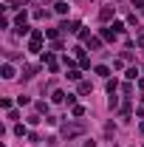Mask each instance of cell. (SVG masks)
<instances>
[{
    "instance_id": "1",
    "label": "cell",
    "mask_w": 144,
    "mask_h": 147,
    "mask_svg": "<svg viewBox=\"0 0 144 147\" xmlns=\"http://www.w3.org/2000/svg\"><path fill=\"white\" fill-rule=\"evenodd\" d=\"M79 133H85V125L79 122V125H62V136L65 139H73V136H79Z\"/></svg>"
},
{
    "instance_id": "2",
    "label": "cell",
    "mask_w": 144,
    "mask_h": 147,
    "mask_svg": "<svg viewBox=\"0 0 144 147\" xmlns=\"http://www.w3.org/2000/svg\"><path fill=\"white\" fill-rule=\"evenodd\" d=\"M65 34H73V31H79V20H62V26H59Z\"/></svg>"
},
{
    "instance_id": "3",
    "label": "cell",
    "mask_w": 144,
    "mask_h": 147,
    "mask_svg": "<svg viewBox=\"0 0 144 147\" xmlns=\"http://www.w3.org/2000/svg\"><path fill=\"white\" fill-rule=\"evenodd\" d=\"M40 42H42V31H34L31 42H28V51H40Z\"/></svg>"
},
{
    "instance_id": "4",
    "label": "cell",
    "mask_w": 144,
    "mask_h": 147,
    "mask_svg": "<svg viewBox=\"0 0 144 147\" xmlns=\"http://www.w3.org/2000/svg\"><path fill=\"white\" fill-rule=\"evenodd\" d=\"M113 17V6H102V11H99V20H110Z\"/></svg>"
},
{
    "instance_id": "5",
    "label": "cell",
    "mask_w": 144,
    "mask_h": 147,
    "mask_svg": "<svg viewBox=\"0 0 144 147\" xmlns=\"http://www.w3.org/2000/svg\"><path fill=\"white\" fill-rule=\"evenodd\" d=\"M102 37H105L108 42H113V40H116V31H113V28H102Z\"/></svg>"
},
{
    "instance_id": "6",
    "label": "cell",
    "mask_w": 144,
    "mask_h": 147,
    "mask_svg": "<svg viewBox=\"0 0 144 147\" xmlns=\"http://www.w3.org/2000/svg\"><path fill=\"white\" fill-rule=\"evenodd\" d=\"M34 74H37V68H34V65H26V68H23V76H26V79H31Z\"/></svg>"
},
{
    "instance_id": "7",
    "label": "cell",
    "mask_w": 144,
    "mask_h": 147,
    "mask_svg": "<svg viewBox=\"0 0 144 147\" xmlns=\"http://www.w3.org/2000/svg\"><path fill=\"white\" fill-rule=\"evenodd\" d=\"M57 11L65 14V11H68V3H65V0H57Z\"/></svg>"
},
{
    "instance_id": "8",
    "label": "cell",
    "mask_w": 144,
    "mask_h": 147,
    "mask_svg": "<svg viewBox=\"0 0 144 147\" xmlns=\"http://www.w3.org/2000/svg\"><path fill=\"white\" fill-rule=\"evenodd\" d=\"M3 76L11 79V76H14V68H11V65H3Z\"/></svg>"
},
{
    "instance_id": "9",
    "label": "cell",
    "mask_w": 144,
    "mask_h": 147,
    "mask_svg": "<svg viewBox=\"0 0 144 147\" xmlns=\"http://www.w3.org/2000/svg\"><path fill=\"white\" fill-rule=\"evenodd\" d=\"M79 93H90V82L82 79V82H79Z\"/></svg>"
},
{
    "instance_id": "10",
    "label": "cell",
    "mask_w": 144,
    "mask_h": 147,
    "mask_svg": "<svg viewBox=\"0 0 144 147\" xmlns=\"http://www.w3.org/2000/svg\"><path fill=\"white\" fill-rule=\"evenodd\" d=\"M37 113H48V102H37Z\"/></svg>"
},
{
    "instance_id": "11",
    "label": "cell",
    "mask_w": 144,
    "mask_h": 147,
    "mask_svg": "<svg viewBox=\"0 0 144 147\" xmlns=\"http://www.w3.org/2000/svg\"><path fill=\"white\" fill-rule=\"evenodd\" d=\"M96 74H99V76H108L110 68H108V65H99V68H96Z\"/></svg>"
},
{
    "instance_id": "12",
    "label": "cell",
    "mask_w": 144,
    "mask_h": 147,
    "mask_svg": "<svg viewBox=\"0 0 144 147\" xmlns=\"http://www.w3.org/2000/svg\"><path fill=\"white\" fill-rule=\"evenodd\" d=\"M45 37H51V40L57 42V37H59V31H57V28H48V31H45Z\"/></svg>"
},
{
    "instance_id": "13",
    "label": "cell",
    "mask_w": 144,
    "mask_h": 147,
    "mask_svg": "<svg viewBox=\"0 0 144 147\" xmlns=\"http://www.w3.org/2000/svg\"><path fill=\"white\" fill-rule=\"evenodd\" d=\"M88 45H90V48H99V45H102V40H96V37H90V40H88Z\"/></svg>"
},
{
    "instance_id": "14",
    "label": "cell",
    "mask_w": 144,
    "mask_h": 147,
    "mask_svg": "<svg viewBox=\"0 0 144 147\" xmlns=\"http://www.w3.org/2000/svg\"><path fill=\"white\" fill-rule=\"evenodd\" d=\"M51 99H54V102H62V99H65V93H62V91H54V96H51Z\"/></svg>"
},
{
    "instance_id": "15",
    "label": "cell",
    "mask_w": 144,
    "mask_h": 147,
    "mask_svg": "<svg viewBox=\"0 0 144 147\" xmlns=\"http://www.w3.org/2000/svg\"><path fill=\"white\" fill-rule=\"evenodd\" d=\"M133 6H136V9H141V6H144V0H133Z\"/></svg>"
},
{
    "instance_id": "16",
    "label": "cell",
    "mask_w": 144,
    "mask_h": 147,
    "mask_svg": "<svg viewBox=\"0 0 144 147\" xmlns=\"http://www.w3.org/2000/svg\"><path fill=\"white\" fill-rule=\"evenodd\" d=\"M139 45H141V48H144V34H141V37H139Z\"/></svg>"
},
{
    "instance_id": "17",
    "label": "cell",
    "mask_w": 144,
    "mask_h": 147,
    "mask_svg": "<svg viewBox=\"0 0 144 147\" xmlns=\"http://www.w3.org/2000/svg\"><path fill=\"white\" fill-rule=\"evenodd\" d=\"M141 133H144V122H141Z\"/></svg>"
}]
</instances>
